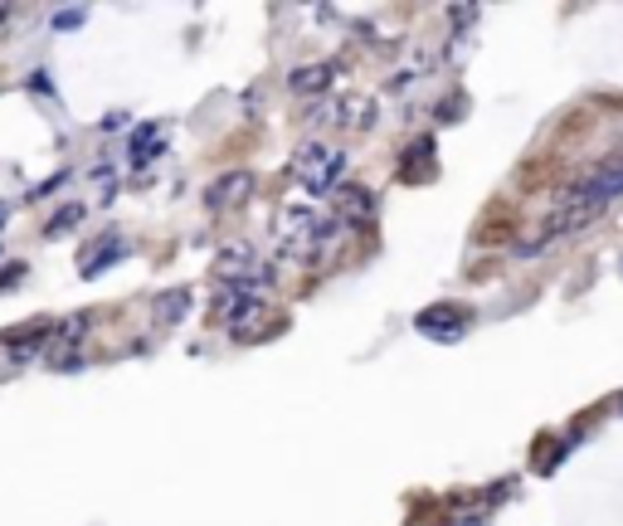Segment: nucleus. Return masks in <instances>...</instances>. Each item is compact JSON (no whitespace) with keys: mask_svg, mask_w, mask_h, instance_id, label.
Wrapping results in <instances>:
<instances>
[{"mask_svg":"<svg viewBox=\"0 0 623 526\" xmlns=\"http://www.w3.org/2000/svg\"><path fill=\"white\" fill-rule=\"evenodd\" d=\"M249 190H254V176H249V171H229V176H220V181L210 186L205 205H210L215 215H224V210L244 205V200H249Z\"/></svg>","mask_w":623,"mask_h":526,"instance_id":"39448f33","label":"nucleus"},{"mask_svg":"<svg viewBox=\"0 0 623 526\" xmlns=\"http://www.w3.org/2000/svg\"><path fill=\"white\" fill-rule=\"evenodd\" d=\"M477 15H482L477 5H453V10H448V20H453L458 30H468V25H477Z\"/></svg>","mask_w":623,"mask_h":526,"instance_id":"2eb2a0df","label":"nucleus"},{"mask_svg":"<svg viewBox=\"0 0 623 526\" xmlns=\"http://www.w3.org/2000/svg\"><path fill=\"white\" fill-rule=\"evenodd\" d=\"M336 220H370L375 215V195L366 186H336Z\"/></svg>","mask_w":623,"mask_h":526,"instance_id":"6e6552de","label":"nucleus"},{"mask_svg":"<svg viewBox=\"0 0 623 526\" xmlns=\"http://www.w3.org/2000/svg\"><path fill=\"white\" fill-rule=\"evenodd\" d=\"M83 215H88L83 205H64V210H59V215L44 225V239H59V234H69L74 225H83Z\"/></svg>","mask_w":623,"mask_h":526,"instance_id":"f8f14e48","label":"nucleus"},{"mask_svg":"<svg viewBox=\"0 0 623 526\" xmlns=\"http://www.w3.org/2000/svg\"><path fill=\"white\" fill-rule=\"evenodd\" d=\"M5 220H10V205H5V200H0V229H5Z\"/></svg>","mask_w":623,"mask_h":526,"instance_id":"6ab92c4d","label":"nucleus"},{"mask_svg":"<svg viewBox=\"0 0 623 526\" xmlns=\"http://www.w3.org/2000/svg\"><path fill=\"white\" fill-rule=\"evenodd\" d=\"M15 283H25V263H5V273H0V293L15 288Z\"/></svg>","mask_w":623,"mask_h":526,"instance_id":"dca6fc26","label":"nucleus"},{"mask_svg":"<svg viewBox=\"0 0 623 526\" xmlns=\"http://www.w3.org/2000/svg\"><path fill=\"white\" fill-rule=\"evenodd\" d=\"M117 259H127V239H117V234H112L103 249H88V254H83V278H98V273H108Z\"/></svg>","mask_w":623,"mask_h":526,"instance_id":"9d476101","label":"nucleus"},{"mask_svg":"<svg viewBox=\"0 0 623 526\" xmlns=\"http://www.w3.org/2000/svg\"><path fill=\"white\" fill-rule=\"evenodd\" d=\"M254 268H258L254 244H224L215 254V278L224 288H254Z\"/></svg>","mask_w":623,"mask_h":526,"instance_id":"7ed1b4c3","label":"nucleus"},{"mask_svg":"<svg viewBox=\"0 0 623 526\" xmlns=\"http://www.w3.org/2000/svg\"><path fill=\"white\" fill-rule=\"evenodd\" d=\"M64 181H69V171H59V176H49V181H44V186H39V190H30V200H44V195H54V190L64 186Z\"/></svg>","mask_w":623,"mask_h":526,"instance_id":"f3484780","label":"nucleus"},{"mask_svg":"<svg viewBox=\"0 0 623 526\" xmlns=\"http://www.w3.org/2000/svg\"><path fill=\"white\" fill-rule=\"evenodd\" d=\"M346 171V151L322 147V142H307V147L293 156V176L307 186V195H331L336 181Z\"/></svg>","mask_w":623,"mask_h":526,"instance_id":"f257e3e1","label":"nucleus"},{"mask_svg":"<svg viewBox=\"0 0 623 526\" xmlns=\"http://www.w3.org/2000/svg\"><path fill=\"white\" fill-rule=\"evenodd\" d=\"M331 78H336V64H307V69H293V74H288V88L302 93V98H312V93L331 88Z\"/></svg>","mask_w":623,"mask_h":526,"instance_id":"1a4fd4ad","label":"nucleus"},{"mask_svg":"<svg viewBox=\"0 0 623 526\" xmlns=\"http://www.w3.org/2000/svg\"><path fill=\"white\" fill-rule=\"evenodd\" d=\"M5 341H10V361H30L39 346L54 341V322H49V317H44V322H30L25 332H5Z\"/></svg>","mask_w":623,"mask_h":526,"instance_id":"423d86ee","label":"nucleus"},{"mask_svg":"<svg viewBox=\"0 0 623 526\" xmlns=\"http://www.w3.org/2000/svg\"><path fill=\"white\" fill-rule=\"evenodd\" d=\"M161 151H166V132H161L156 122H147V127H137V132H132V151H127V161H132L137 171H147Z\"/></svg>","mask_w":623,"mask_h":526,"instance_id":"0eeeda50","label":"nucleus"},{"mask_svg":"<svg viewBox=\"0 0 623 526\" xmlns=\"http://www.w3.org/2000/svg\"><path fill=\"white\" fill-rule=\"evenodd\" d=\"M83 20H88V5H64V10H54L49 25H54V35H64V30H78Z\"/></svg>","mask_w":623,"mask_h":526,"instance_id":"4468645a","label":"nucleus"},{"mask_svg":"<svg viewBox=\"0 0 623 526\" xmlns=\"http://www.w3.org/2000/svg\"><path fill=\"white\" fill-rule=\"evenodd\" d=\"M10 15H15V5H0V25H5V20H10Z\"/></svg>","mask_w":623,"mask_h":526,"instance_id":"a211bd4d","label":"nucleus"},{"mask_svg":"<svg viewBox=\"0 0 623 526\" xmlns=\"http://www.w3.org/2000/svg\"><path fill=\"white\" fill-rule=\"evenodd\" d=\"M185 312H190V288H176V293H161V298H156V322H161V327L181 322Z\"/></svg>","mask_w":623,"mask_h":526,"instance_id":"9b49d317","label":"nucleus"},{"mask_svg":"<svg viewBox=\"0 0 623 526\" xmlns=\"http://www.w3.org/2000/svg\"><path fill=\"white\" fill-rule=\"evenodd\" d=\"M341 113H346V117H336L341 127H375V103H366V98H351Z\"/></svg>","mask_w":623,"mask_h":526,"instance_id":"ddd939ff","label":"nucleus"},{"mask_svg":"<svg viewBox=\"0 0 623 526\" xmlns=\"http://www.w3.org/2000/svg\"><path fill=\"white\" fill-rule=\"evenodd\" d=\"M258 317H263V293H254V288H229V298L220 302V322H224V327H229L234 337H244Z\"/></svg>","mask_w":623,"mask_h":526,"instance_id":"20e7f679","label":"nucleus"},{"mask_svg":"<svg viewBox=\"0 0 623 526\" xmlns=\"http://www.w3.org/2000/svg\"><path fill=\"white\" fill-rule=\"evenodd\" d=\"M414 332L448 346V341H458V337H468V332H473V312H468L463 302H439V307H424V312L414 317Z\"/></svg>","mask_w":623,"mask_h":526,"instance_id":"f03ea898","label":"nucleus"},{"mask_svg":"<svg viewBox=\"0 0 623 526\" xmlns=\"http://www.w3.org/2000/svg\"><path fill=\"white\" fill-rule=\"evenodd\" d=\"M619 410H623V400H619Z\"/></svg>","mask_w":623,"mask_h":526,"instance_id":"aec40b11","label":"nucleus"}]
</instances>
